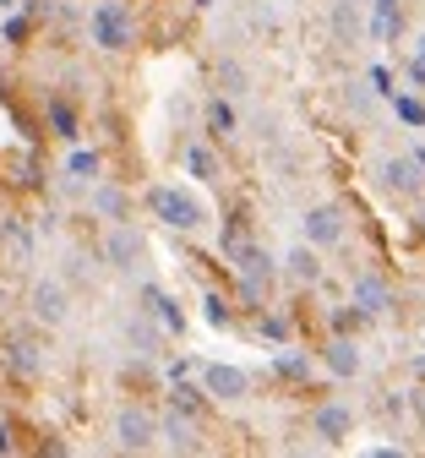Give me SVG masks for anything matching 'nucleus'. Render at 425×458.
I'll list each match as a JSON object with an SVG mask.
<instances>
[{"label": "nucleus", "mask_w": 425, "mask_h": 458, "mask_svg": "<svg viewBox=\"0 0 425 458\" xmlns=\"http://www.w3.org/2000/svg\"><path fill=\"white\" fill-rule=\"evenodd\" d=\"M148 202H153V213H158L169 229H197V224H202V202L186 197L180 186H153Z\"/></svg>", "instance_id": "obj_1"}, {"label": "nucleus", "mask_w": 425, "mask_h": 458, "mask_svg": "<svg viewBox=\"0 0 425 458\" xmlns=\"http://www.w3.org/2000/svg\"><path fill=\"white\" fill-rule=\"evenodd\" d=\"M88 28H93V44L98 49H126L132 44V17H126L120 0H98L93 17H88Z\"/></svg>", "instance_id": "obj_2"}, {"label": "nucleus", "mask_w": 425, "mask_h": 458, "mask_svg": "<svg viewBox=\"0 0 425 458\" xmlns=\"http://www.w3.org/2000/svg\"><path fill=\"white\" fill-rule=\"evenodd\" d=\"M158 442V415L148 410H120L115 415V447L120 453H148Z\"/></svg>", "instance_id": "obj_3"}, {"label": "nucleus", "mask_w": 425, "mask_h": 458, "mask_svg": "<svg viewBox=\"0 0 425 458\" xmlns=\"http://www.w3.org/2000/svg\"><path fill=\"white\" fill-rule=\"evenodd\" d=\"M306 241H311L317 251H333V246L344 241V208H338V202H322V208L306 213Z\"/></svg>", "instance_id": "obj_4"}, {"label": "nucleus", "mask_w": 425, "mask_h": 458, "mask_svg": "<svg viewBox=\"0 0 425 458\" xmlns=\"http://www.w3.org/2000/svg\"><path fill=\"white\" fill-rule=\"evenodd\" d=\"M202 387H208V398H218V404H240V398L251 393V382H246L240 366H202Z\"/></svg>", "instance_id": "obj_5"}, {"label": "nucleus", "mask_w": 425, "mask_h": 458, "mask_svg": "<svg viewBox=\"0 0 425 458\" xmlns=\"http://www.w3.org/2000/svg\"><path fill=\"white\" fill-rule=\"evenodd\" d=\"M66 311H72L66 284H60V278H38V284H33V317L55 327V322H66Z\"/></svg>", "instance_id": "obj_6"}, {"label": "nucleus", "mask_w": 425, "mask_h": 458, "mask_svg": "<svg viewBox=\"0 0 425 458\" xmlns=\"http://www.w3.org/2000/svg\"><path fill=\"white\" fill-rule=\"evenodd\" d=\"M142 235H137V229L132 224H115L109 229V241H104V257H109V267H137L142 262Z\"/></svg>", "instance_id": "obj_7"}, {"label": "nucleus", "mask_w": 425, "mask_h": 458, "mask_svg": "<svg viewBox=\"0 0 425 458\" xmlns=\"http://www.w3.org/2000/svg\"><path fill=\"white\" fill-rule=\"evenodd\" d=\"M234 267H240V278H246L251 290H268L273 273H278V262H273L262 246H234Z\"/></svg>", "instance_id": "obj_8"}, {"label": "nucleus", "mask_w": 425, "mask_h": 458, "mask_svg": "<svg viewBox=\"0 0 425 458\" xmlns=\"http://www.w3.org/2000/svg\"><path fill=\"white\" fill-rule=\"evenodd\" d=\"M311 431H317L322 442H344V437L354 431V410H349V404H338V398H333V404H317Z\"/></svg>", "instance_id": "obj_9"}, {"label": "nucleus", "mask_w": 425, "mask_h": 458, "mask_svg": "<svg viewBox=\"0 0 425 458\" xmlns=\"http://www.w3.org/2000/svg\"><path fill=\"white\" fill-rule=\"evenodd\" d=\"M354 306L366 311V317H382L393 306V290H387L377 273H354Z\"/></svg>", "instance_id": "obj_10"}, {"label": "nucleus", "mask_w": 425, "mask_h": 458, "mask_svg": "<svg viewBox=\"0 0 425 458\" xmlns=\"http://www.w3.org/2000/svg\"><path fill=\"white\" fill-rule=\"evenodd\" d=\"M158 437H164V447H174V453H197V426H191L186 410H169V415L158 420Z\"/></svg>", "instance_id": "obj_11"}, {"label": "nucleus", "mask_w": 425, "mask_h": 458, "mask_svg": "<svg viewBox=\"0 0 425 458\" xmlns=\"http://www.w3.org/2000/svg\"><path fill=\"white\" fill-rule=\"evenodd\" d=\"M38 366H44V355H38V344H33V338H22V333L6 338V371H12V377L28 382V377H38Z\"/></svg>", "instance_id": "obj_12"}, {"label": "nucleus", "mask_w": 425, "mask_h": 458, "mask_svg": "<svg viewBox=\"0 0 425 458\" xmlns=\"http://www.w3.org/2000/svg\"><path fill=\"white\" fill-rule=\"evenodd\" d=\"M382 186L414 197V191H420V164H414V158H387V164H382Z\"/></svg>", "instance_id": "obj_13"}, {"label": "nucleus", "mask_w": 425, "mask_h": 458, "mask_svg": "<svg viewBox=\"0 0 425 458\" xmlns=\"http://www.w3.org/2000/svg\"><path fill=\"white\" fill-rule=\"evenodd\" d=\"M284 267H289L294 284H317V278H322V251L306 241V246H294V251L284 257Z\"/></svg>", "instance_id": "obj_14"}, {"label": "nucleus", "mask_w": 425, "mask_h": 458, "mask_svg": "<svg viewBox=\"0 0 425 458\" xmlns=\"http://www.w3.org/2000/svg\"><path fill=\"white\" fill-rule=\"evenodd\" d=\"M327 371H333V377H344V382H349V377H360V344L333 338V344H327Z\"/></svg>", "instance_id": "obj_15"}, {"label": "nucleus", "mask_w": 425, "mask_h": 458, "mask_svg": "<svg viewBox=\"0 0 425 458\" xmlns=\"http://www.w3.org/2000/svg\"><path fill=\"white\" fill-rule=\"evenodd\" d=\"M93 208H98L109 224H126V218H132V197L120 191V186H98V191H93Z\"/></svg>", "instance_id": "obj_16"}, {"label": "nucleus", "mask_w": 425, "mask_h": 458, "mask_svg": "<svg viewBox=\"0 0 425 458\" xmlns=\"http://www.w3.org/2000/svg\"><path fill=\"white\" fill-rule=\"evenodd\" d=\"M333 33H338V44H360V12H354V0H338V6H333Z\"/></svg>", "instance_id": "obj_17"}, {"label": "nucleus", "mask_w": 425, "mask_h": 458, "mask_svg": "<svg viewBox=\"0 0 425 458\" xmlns=\"http://www.w3.org/2000/svg\"><path fill=\"white\" fill-rule=\"evenodd\" d=\"M208 126H213V137H234V131H240V114H234L229 98H213V104H208Z\"/></svg>", "instance_id": "obj_18"}, {"label": "nucleus", "mask_w": 425, "mask_h": 458, "mask_svg": "<svg viewBox=\"0 0 425 458\" xmlns=\"http://www.w3.org/2000/svg\"><path fill=\"white\" fill-rule=\"evenodd\" d=\"M218 88L234 98V93H246V66H240V61H224L218 66Z\"/></svg>", "instance_id": "obj_19"}, {"label": "nucleus", "mask_w": 425, "mask_h": 458, "mask_svg": "<svg viewBox=\"0 0 425 458\" xmlns=\"http://www.w3.org/2000/svg\"><path fill=\"white\" fill-rule=\"evenodd\" d=\"M186 169H191L197 181H213V153H208L202 142H191V148H186Z\"/></svg>", "instance_id": "obj_20"}, {"label": "nucleus", "mask_w": 425, "mask_h": 458, "mask_svg": "<svg viewBox=\"0 0 425 458\" xmlns=\"http://www.w3.org/2000/svg\"><path fill=\"white\" fill-rule=\"evenodd\" d=\"M49 121H55V137H66V142H72V137H77V114H72V109H66V104H60V98H55V104H49Z\"/></svg>", "instance_id": "obj_21"}, {"label": "nucleus", "mask_w": 425, "mask_h": 458, "mask_svg": "<svg viewBox=\"0 0 425 458\" xmlns=\"http://www.w3.org/2000/svg\"><path fill=\"white\" fill-rule=\"evenodd\" d=\"M174 410H186V415H197V410H202V398H197V387H174Z\"/></svg>", "instance_id": "obj_22"}, {"label": "nucleus", "mask_w": 425, "mask_h": 458, "mask_svg": "<svg viewBox=\"0 0 425 458\" xmlns=\"http://www.w3.org/2000/svg\"><path fill=\"white\" fill-rule=\"evenodd\" d=\"M72 175H93V169H98V153H72Z\"/></svg>", "instance_id": "obj_23"}, {"label": "nucleus", "mask_w": 425, "mask_h": 458, "mask_svg": "<svg viewBox=\"0 0 425 458\" xmlns=\"http://www.w3.org/2000/svg\"><path fill=\"white\" fill-rule=\"evenodd\" d=\"M208 322H218V327L229 322V311H224V301H218V295H208Z\"/></svg>", "instance_id": "obj_24"}, {"label": "nucleus", "mask_w": 425, "mask_h": 458, "mask_svg": "<svg viewBox=\"0 0 425 458\" xmlns=\"http://www.w3.org/2000/svg\"><path fill=\"white\" fill-rule=\"evenodd\" d=\"M414 82H425V38H420V61H414Z\"/></svg>", "instance_id": "obj_25"}, {"label": "nucleus", "mask_w": 425, "mask_h": 458, "mask_svg": "<svg viewBox=\"0 0 425 458\" xmlns=\"http://www.w3.org/2000/svg\"><path fill=\"white\" fill-rule=\"evenodd\" d=\"M0 453H12V426H0Z\"/></svg>", "instance_id": "obj_26"}, {"label": "nucleus", "mask_w": 425, "mask_h": 458, "mask_svg": "<svg viewBox=\"0 0 425 458\" xmlns=\"http://www.w3.org/2000/svg\"><path fill=\"white\" fill-rule=\"evenodd\" d=\"M12 6H17V0H0V12H12Z\"/></svg>", "instance_id": "obj_27"}, {"label": "nucleus", "mask_w": 425, "mask_h": 458, "mask_svg": "<svg viewBox=\"0 0 425 458\" xmlns=\"http://www.w3.org/2000/svg\"><path fill=\"white\" fill-rule=\"evenodd\" d=\"M191 6H213V0H191Z\"/></svg>", "instance_id": "obj_28"}, {"label": "nucleus", "mask_w": 425, "mask_h": 458, "mask_svg": "<svg viewBox=\"0 0 425 458\" xmlns=\"http://www.w3.org/2000/svg\"><path fill=\"white\" fill-rule=\"evenodd\" d=\"M420 229H425V213H420Z\"/></svg>", "instance_id": "obj_29"}, {"label": "nucleus", "mask_w": 425, "mask_h": 458, "mask_svg": "<svg viewBox=\"0 0 425 458\" xmlns=\"http://www.w3.org/2000/svg\"><path fill=\"white\" fill-rule=\"evenodd\" d=\"M354 6H360V0H354Z\"/></svg>", "instance_id": "obj_30"}]
</instances>
